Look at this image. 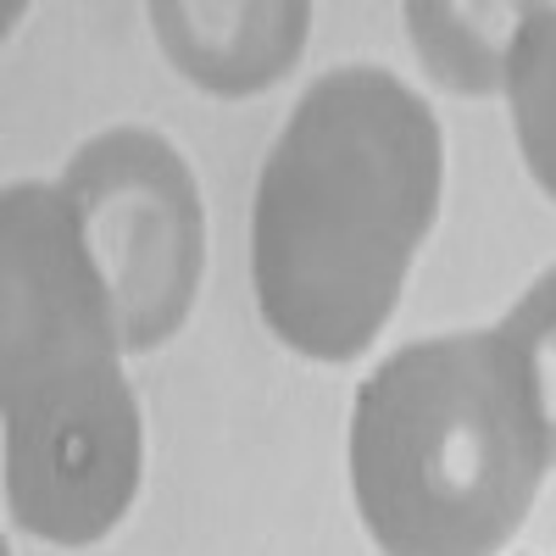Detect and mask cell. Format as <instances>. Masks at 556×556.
Here are the masks:
<instances>
[{
	"label": "cell",
	"mask_w": 556,
	"mask_h": 556,
	"mask_svg": "<svg viewBox=\"0 0 556 556\" xmlns=\"http://www.w3.org/2000/svg\"><path fill=\"white\" fill-rule=\"evenodd\" d=\"M440 212V123L384 67H334L295 101L256 178L262 323L312 362H351L390 323Z\"/></svg>",
	"instance_id": "cell-1"
},
{
	"label": "cell",
	"mask_w": 556,
	"mask_h": 556,
	"mask_svg": "<svg viewBox=\"0 0 556 556\" xmlns=\"http://www.w3.org/2000/svg\"><path fill=\"white\" fill-rule=\"evenodd\" d=\"M0 406L12 523L96 545L139 490V401L123 329L62 184L0 195Z\"/></svg>",
	"instance_id": "cell-2"
},
{
	"label": "cell",
	"mask_w": 556,
	"mask_h": 556,
	"mask_svg": "<svg viewBox=\"0 0 556 556\" xmlns=\"http://www.w3.org/2000/svg\"><path fill=\"white\" fill-rule=\"evenodd\" d=\"M551 434L501 329L412 340L351 406V490L384 556H495L529 518Z\"/></svg>",
	"instance_id": "cell-3"
},
{
	"label": "cell",
	"mask_w": 556,
	"mask_h": 556,
	"mask_svg": "<svg viewBox=\"0 0 556 556\" xmlns=\"http://www.w3.org/2000/svg\"><path fill=\"white\" fill-rule=\"evenodd\" d=\"M62 195L112 295L123 351H156L184 329L206 273L201 190L156 128H106L67 162Z\"/></svg>",
	"instance_id": "cell-4"
},
{
	"label": "cell",
	"mask_w": 556,
	"mask_h": 556,
	"mask_svg": "<svg viewBox=\"0 0 556 556\" xmlns=\"http://www.w3.org/2000/svg\"><path fill=\"white\" fill-rule=\"evenodd\" d=\"M306 7H156V39L217 96H251L285 78L306 45Z\"/></svg>",
	"instance_id": "cell-5"
},
{
	"label": "cell",
	"mask_w": 556,
	"mask_h": 556,
	"mask_svg": "<svg viewBox=\"0 0 556 556\" xmlns=\"http://www.w3.org/2000/svg\"><path fill=\"white\" fill-rule=\"evenodd\" d=\"M506 106L534 184L556 201V7H523L506 51Z\"/></svg>",
	"instance_id": "cell-6"
},
{
	"label": "cell",
	"mask_w": 556,
	"mask_h": 556,
	"mask_svg": "<svg viewBox=\"0 0 556 556\" xmlns=\"http://www.w3.org/2000/svg\"><path fill=\"white\" fill-rule=\"evenodd\" d=\"M406 17H412V45L424 51L429 73L445 89H473V96H484V89L506 84V51H513V34L523 23V7H518L513 23H501L490 34L479 23L462 28V7H406Z\"/></svg>",
	"instance_id": "cell-7"
},
{
	"label": "cell",
	"mask_w": 556,
	"mask_h": 556,
	"mask_svg": "<svg viewBox=\"0 0 556 556\" xmlns=\"http://www.w3.org/2000/svg\"><path fill=\"white\" fill-rule=\"evenodd\" d=\"M501 334L513 340L534 374L540 390V412H545V434H551V462H556V267H545L529 295L506 312Z\"/></svg>",
	"instance_id": "cell-8"
}]
</instances>
